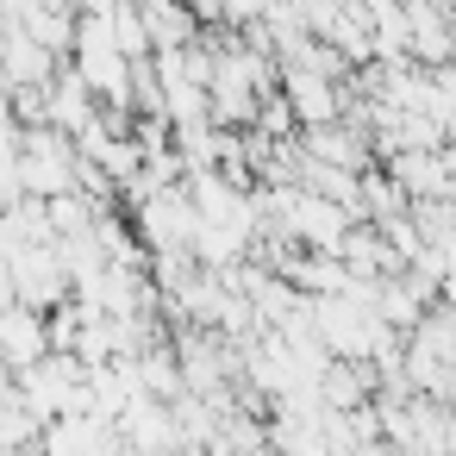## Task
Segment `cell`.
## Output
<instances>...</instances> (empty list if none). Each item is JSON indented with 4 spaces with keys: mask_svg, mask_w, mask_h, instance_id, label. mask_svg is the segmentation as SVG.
I'll list each match as a JSON object with an SVG mask.
<instances>
[{
    "mask_svg": "<svg viewBox=\"0 0 456 456\" xmlns=\"http://www.w3.org/2000/svg\"><path fill=\"white\" fill-rule=\"evenodd\" d=\"M51 350V338H45V319L32 313V306H0V356H7L13 362V375L26 369V362H38Z\"/></svg>",
    "mask_w": 456,
    "mask_h": 456,
    "instance_id": "cell-3",
    "label": "cell"
},
{
    "mask_svg": "<svg viewBox=\"0 0 456 456\" xmlns=\"http://www.w3.org/2000/svg\"><path fill=\"white\" fill-rule=\"evenodd\" d=\"M138 219L132 232L144 238V250H182L194 238V200H188V182H169V188H151L132 200Z\"/></svg>",
    "mask_w": 456,
    "mask_h": 456,
    "instance_id": "cell-1",
    "label": "cell"
},
{
    "mask_svg": "<svg viewBox=\"0 0 456 456\" xmlns=\"http://www.w3.org/2000/svg\"><path fill=\"white\" fill-rule=\"evenodd\" d=\"M107 32H113V45H119V57H126V63L151 57V32H144V20H138L132 0H119V7L107 13Z\"/></svg>",
    "mask_w": 456,
    "mask_h": 456,
    "instance_id": "cell-4",
    "label": "cell"
},
{
    "mask_svg": "<svg viewBox=\"0 0 456 456\" xmlns=\"http://www.w3.org/2000/svg\"><path fill=\"white\" fill-rule=\"evenodd\" d=\"M138 20L151 32V51H182L200 38V20H194L188 0H138Z\"/></svg>",
    "mask_w": 456,
    "mask_h": 456,
    "instance_id": "cell-2",
    "label": "cell"
}]
</instances>
